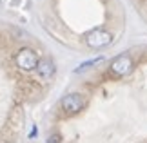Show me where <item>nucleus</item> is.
Masks as SVG:
<instances>
[{
	"label": "nucleus",
	"instance_id": "nucleus-1",
	"mask_svg": "<svg viewBox=\"0 0 147 143\" xmlns=\"http://www.w3.org/2000/svg\"><path fill=\"white\" fill-rule=\"evenodd\" d=\"M15 62L22 71H33V69H36V65H38L40 60H38V56H36V51H33L29 47H24L16 53Z\"/></svg>",
	"mask_w": 147,
	"mask_h": 143
},
{
	"label": "nucleus",
	"instance_id": "nucleus-2",
	"mask_svg": "<svg viewBox=\"0 0 147 143\" xmlns=\"http://www.w3.org/2000/svg\"><path fill=\"white\" fill-rule=\"evenodd\" d=\"M113 36L109 35L107 31H102V29H96V31H91L89 35L86 36V42L89 47L93 49H100V47H105L107 44H111Z\"/></svg>",
	"mask_w": 147,
	"mask_h": 143
},
{
	"label": "nucleus",
	"instance_id": "nucleus-3",
	"mask_svg": "<svg viewBox=\"0 0 147 143\" xmlns=\"http://www.w3.org/2000/svg\"><path fill=\"white\" fill-rule=\"evenodd\" d=\"M131 65H133V62L131 58H129L127 54H120L118 58L113 60V64H111V71L118 74V76H123V74H127L129 71H131Z\"/></svg>",
	"mask_w": 147,
	"mask_h": 143
},
{
	"label": "nucleus",
	"instance_id": "nucleus-4",
	"mask_svg": "<svg viewBox=\"0 0 147 143\" xmlns=\"http://www.w3.org/2000/svg\"><path fill=\"white\" fill-rule=\"evenodd\" d=\"M62 107H64V111L65 112H69V114H73V112H78L80 109L84 107V98L80 94H67L64 100H62Z\"/></svg>",
	"mask_w": 147,
	"mask_h": 143
},
{
	"label": "nucleus",
	"instance_id": "nucleus-5",
	"mask_svg": "<svg viewBox=\"0 0 147 143\" xmlns=\"http://www.w3.org/2000/svg\"><path fill=\"white\" fill-rule=\"evenodd\" d=\"M36 73H38V76H40L42 80H49L55 74V64H53V60L42 58L40 62H38V65H36Z\"/></svg>",
	"mask_w": 147,
	"mask_h": 143
},
{
	"label": "nucleus",
	"instance_id": "nucleus-6",
	"mask_svg": "<svg viewBox=\"0 0 147 143\" xmlns=\"http://www.w3.org/2000/svg\"><path fill=\"white\" fill-rule=\"evenodd\" d=\"M47 143H60V136L58 134H55V136H51V140Z\"/></svg>",
	"mask_w": 147,
	"mask_h": 143
}]
</instances>
